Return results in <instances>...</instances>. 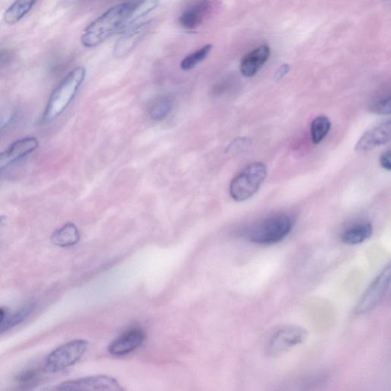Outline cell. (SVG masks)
<instances>
[{
    "label": "cell",
    "mask_w": 391,
    "mask_h": 391,
    "mask_svg": "<svg viewBox=\"0 0 391 391\" xmlns=\"http://www.w3.org/2000/svg\"><path fill=\"white\" fill-rule=\"evenodd\" d=\"M137 2H127L114 6L95 19L81 37L87 48L99 46L118 31L131 26V17Z\"/></svg>",
    "instance_id": "1"
},
{
    "label": "cell",
    "mask_w": 391,
    "mask_h": 391,
    "mask_svg": "<svg viewBox=\"0 0 391 391\" xmlns=\"http://www.w3.org/2000/svg\"><path fill=\"white\" fill-rule=\"evenodd\" d=\"M87 75L85 68L79 66L70 71L53 91L48 101L42 121L46 123L56 120L75 99Z\"/></svg>",
    "instance_id": "2"
},
{
    "label": "cell",
    "mask_w": 391,
    "mask_h": 391,
    "mask_svg": "<svg viewBox=\"0 0 391 391\" xmlns=\"http://www.w3.org/2000/svg\"><path fill=\"white\" fill-rule=\"evenodd\" d=\"M294 226L292 216L278 214L262 220L247 229L243 236L249 241L259 245H273L282 241Z\"/></svg>",
    "instance_id": "3"
},
{
    "label": "cell",
    "mask_w": 391,
    "mask_h": 391,
    "mask_svg": "<svg viewBox=\"0 0 391 391\" xmlns=\"http://www.w3.org/2000/svg\"><path fill=\"white\" fill-rule=\"evenodd\" d=\"M267 177V167L261 162L248 165L231 182L229 193L237 202H246L255 195Z\"/></svg>",
    "instance_id": "4"
},
{
    "label": "cell",
    "mask_w": 391,
    "mask_h": 391,
    "mask_svg": "<svg viewBox=\"0 0 391 391\" xmlns=\"http://www.w3.org/2000/svg\"><path fill=\"white\" fill-rule=\"evenodd\" d=\"M89 348L85 340H72L56 348L48 355L44 369L48 373H57L77 364Z\"/></svg>",
    "instance_id": "5"
},
{
    "label": "cell",
    "mask_w": 391,
    "mask_h": 391,
    "mask_svg": "<svg viewBox=\"0 0 391 391\" xmlns=\"http://www.w3.org/2000/svg\"><path fill=\"white\" fill-rule=\"evenodd\" d=\"M308 333L297 325L281 327L269 337L266 344V353L273 357L278 356L303 343Z\"/></svg>",
    "instance_id": "6"
},
{
    "label": "cell",
    "mask_w": 391,
    "mask_h": 391,
    "mask_svg": "<svg viewBox=\"0 0 391 391\" xmlns=\"http://www.w3.org/2000/svg\"><path fill=\"white\" fill-rule=\"evenodd\" d=\"M55 391H125L118 380L108 375H93L66 380Z\"/></svg>",
    "instance_id": "7"
},
{
    "label": "cell",
    "mask_w": 391,
    "mask_h": 391,
    "mask_svg": "<svg viewBox=\"0 0 391 391\" xmlns=\"http://www.w3.org/2000/svg\"><path fill=\"white\" fill-rule=\"evenodd\" d=\"M390 266H387L370 285L356 306L357 315L374 310L382 302L390 286Z\"/></svg>",
    "instance_id": "8"
},
{
    "label": "cell",
    "mask_w": 391,
    "mask_h": 391,
    "mask_svg": "<svg viewBox=\"0 0 391 391\" xmlns=\"http://www.w3.org/2000/svg\"><path fill=\"white\" fill-rule=\"evenodd\" d=\"M38 140L35 137H26L16 140L0 152V174L22 158L33 153L38 147Z\"/></svg>",
    "instance_id": "9"
},
{
    "label": "cell",
    "mask_w": 391,
    "mask_h": 391,
    "mask_svg": "<svg viewBox=\"0 0 391 391\" xmlns=\"http://www.w3.org/2000/svg\"><path fill=\"white\" fill-rule=\"evenodd\" d=\"M145 337V331L140 327L126 330L111 342L108 348V353L115 356L129 355L144 343Z\"/></svg>",
    "instance_id": "10"
},
{
    "label": "cell",
    "mask_w": 391,
    "mask_h": 391,
    "mask_svg": "<svg viewBox=\"0 0 391 391\" xmlns=\"http://www.w3.org/2000/svg\"><path fill=\"white\" fill-rule=\"evenodd\" d=\"M390 122H384L365 132L355 145V151H371L390 142L391 136Z\"/></svg>",
    "instance_id": "11"
},
{
    "label": "cell",
    "mask_w": 391,
    "mask_h": 391,
    "mask_svg": "<svg viewBox=\"0 0 391 391\" xmlns=\"http://www.w3.org/2000/svg\"><path fill=\"white\" fill-rule=\"evenodd\" d=\"M329 376L316 372L294 377L280 386L278 391H316L325 385Z\"/></svg>",
    "instance_id": "12"
},
{
    "label": "cell",
    "mask_w": 391,
    "mask_h": 391,
    "mask_svg": "<svg viewBox=\"0 0 391 391\" xmlns=\"http://www.w3.org/2000/svg\"><path fill=\"white\" fill-rule=\"evenodd\" d=\"M211 4L208 1H199L186 8L179 18V24L184 29L192 31L204 22L210 11Z\"/></svg>",
    "instance_id": "13"
},
{
    "label": "cell",
    "mask_w": 391,
    "mask_h": 391,
    "mask_svg": "<svg viewBox=\"0 0 391 391\" xmlns=\"http://www.w3.org/2000/svg\"><path fill=\"white\" fill-rule=\"evenodd\" d=\"M271 49L268 46H262L254 49L242 58L240 70L242 75L246 78L255 76L261 67L269 59Z\"/></svg>",
    "instance_id": "14"
},
{
    "label": "cell",
    "mask_w": 391,
    "mask_h": 391,
    "mask_svg": "<svg viewBox=\"0 0 391 391\" xmlns=\"http://www.w3.org/2000/svg\"><path fill=\"white\" fill-rule=\"evenodd\" d=\"M147 26H149L147 23L135 24L125 31L124 35L116 42L114 56L120 58L128 54L144 36Z\"/></svg>",
    "instance_id": "15"
},
{
    "label": "cell",
    "mask_w": 391,
    "mask_h": 391,
    "mask_svg": "<svg viewBox=\"0 0 391 391\" xmlns=\"http://www.w3.org/2000/svg\"><path fill=\"white\" fill-rule=\"evenodd\" d=\"M373 228L367 221L356 224L345 229L340 236L341 241L348 246L361 244L372 236Z\"/></svg>",
    "instance_id": "16"
},
{
    "label": "cell",
    "mask_w": 391,
    "mask_h": 391,
    "mask_svg": "<svg viewBox=\"0 0 391 391\" xmlns=\"http://www.w3.org/2000/svg\"><path fill=\"white\" fill-rule=\"evenodd\" d=\"M80 234L77 226L73 224H67L57 229L51 236L53 244L66 248L75 246L79 241Z\"/></svg>",
    "instance_id": "17"
},
{
    "label": "cell",
    "mask_w": 391,
    "mask_h": 391,
    "mask_svg": "<svg viewBox=\"0 0 391 391\" xmlns=\"http://www.w3.org/2000/svg\"><path fill=\"white\" fill-rule=\"evenodd\" d=\"M36 4V1L33 0H22V1L14 3L6 10L5 22L9 25L17 24L33 9Z\"/></svg>",
    "instance_id": "18"
},
{
    "label": "cell",
    "mask_w": 391,
    "mask_h": 391,
    "mask_svg": "<svg viewBox=\"0 0 391 391\" xmlns=\"http://www.w3.org/2000/svg\"><path fill=\"white\" fill-rule=\"evenodd\" d=\"M330 129L331 122L326 116L320 115L314 119L311 126L313 142L320 144L325 138Z\"/></svg>",
    "instance_id": "19"
},
{
    "label": "cell",
    "mask_w": 391,
    "mask_h": 391,
    "mask_svg": "<svg viewBox=\"0 0 391 391\" xmlns=\"http://www.w3.org/2000/svg\"><path fill=\"white\" fill-rule=\"evenodd\" d=\"M173 108V102L170 98H162L156 100L150 110V115L154 121H161L170 114Z\"/></svg>",
    "instance_id": "20"
},
{
    "label": "cell",
    "mask_w": 391,
    "mask_h": 391,
    "mask_svg": "<svg viewBox=\"0 0 391 391\" xmlns=\"http://www.w3.org/2000/svg\"><path fill=\"white\" fill-rule=\"evenodd\" d=\"M212 48V45H207L192 53V54L188 55L182 60L181 68L184 71H189L194 68L198 63L202 62L208 57Z\"/></svg>",
    "instance_id": "21"
},
{
    "label": "cell",
    "mask_w": 391,
    "mask_h": 391,
    "mask_svg": "<svg viewBox=\"0 0 391 391\" xmlns=\"http://www.w3.org/2000/svg\"><path fill=\"white\" fill-rule=\"evenodd\" d=\"M35 308V304L33 303H28L21 309L10 318L4 321V323L0 325V333L8 331L10 329L14 328L16 325L24 322L29 314L33 312Z\"/></svg>",
    "instance_id": "22"
},
{
    "label": "cell",
    "mask_w": 391,
    "mask_h": 391,
    "mask_svg": "<svg viewBox=\"0 0 391 391\" xmlns=\"http://www.w3.org/2000/svg\"><path fill=\"white\" fill-rule=\"evenodd\" d=\"M370 111L378 115H388L390 113V96L383 95L375 98L369 107Z\"/></svg>",
    "instance_id": "23"
},
{
    "label": "cell",
    "mask_w": 391,
    "mask_h": 391,
    "mask_svg": "<svg viewBox=\"0 0 391 391\" xmlns=\"http://www.w3.org/2000/svg\"><path fill=\"white\" fill-rule=\"evenodd\" d=\"M390 153H391L390 151L388 150L384 152L382 155V156H380V166H382L387 171L391 170V162H390L391 154Z\"/></svg>",
    "instance_id": "24"
},
{
    "label": "cell",
    "mask_w": 391,
    "mask_h": 391,
    "mask_svg": "<svg viewBox=\"0 0 391 391\" xmlns=\"http://www.w3.org/2000/svg\"><path fill=\"white\" fill-rule=\"evenodd\" d=\"M291 68L289 65H283L276 73V79L279 80L288 73Z\"/></svg>",
    "instance_id": "25"
},
{
    "label": "cell",
    "mask_w": 391,
    "mask_h": 391,
    "mask_svg": "<svg viewBox=\"0 0 391 391\" xmlns=\"http://www.w3.org/2000/svg\"><path fill=\"white\" fill-rule=\"evenodd\" d=\"M6 314V311L4 308H0V325L5 321Z\"/></svg>",
    "instance_id": "26"
},
{
    "label": "cell",
    "mask_w": 391,
    "mask_h": 391,
    "mask_svg": "<svg viewBox=\"0 0 391 391\" xmlns=\"http://www.w3.org/2000/svg\"><path fill=\"white\" fill-rule=\"evenodd\" d=\"M6 53L0 52V63H5L8 60Z\"/></svg>",
    "instance_id": "27"
},
{
    "label": "cell",
    "mask_w": 391,
    "mask_h": 391,
    "mask_svg": "<svg viewBox=\"0 0 391 391\" xmlns=\"http://www.w3.org/2000/svg\"><path fill=\"white\" fill-rule=\"evenodd\" d=\"M5 219H6L4 217H0V226H1L4 223Z\"/></svg>",
    "instance_id": "28"
}]
</instances>
